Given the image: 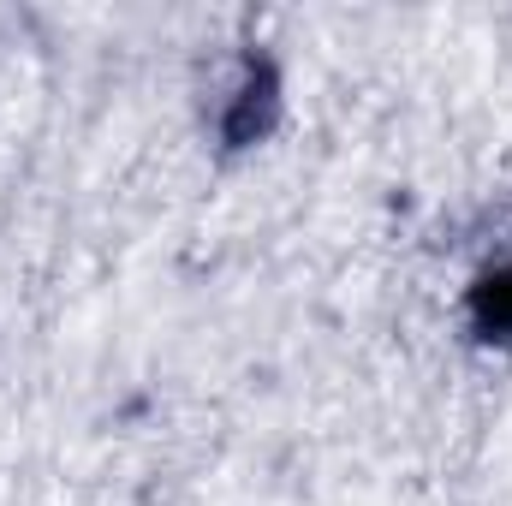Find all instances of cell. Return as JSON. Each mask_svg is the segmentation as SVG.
Segmentation results:
<instances>
[{
  "mask_svg": "<svg viewBox=\"0 0 512 506\" xmlns=\"http://www.w3.org/2000/svg\"><path fill=\"white\" fill-rule=\"evenodd\" d=\"M483 322L512 334V268L501 274V280H489V292H483Z\"/></svg>",
  "mask_w": 512,
  "mask_h": 506,
  "instance_id": "obj_1",
  "label": "cell"
}]
</instances>
